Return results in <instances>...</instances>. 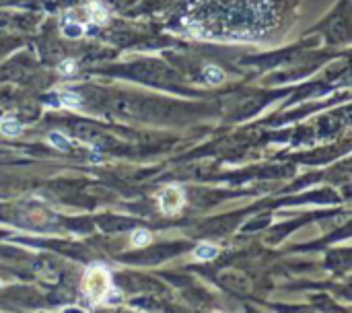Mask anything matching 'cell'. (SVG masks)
Here are the masks:
<instances>
[{
	"label": "cell",
	"mask_w": 352,
	"mask_h": 313,
	"mask_svg": "<svg viewBox=\"0 0 352 313\" xmlns=\"http://www.w3.org/2000/svg\"><path fill=\"white\" fill-rule=\"evenodd\" d=\"M111 274L109 270L101 264H93L85 270L83 282H80V291L87 299H91L93 303H101L109 297L111 293Z\"/></svg>",
	"instance_id": "cell-2"
},
{
	"label": "cell",
	"mask_w": 352,
	"mask_h": 313,
	"mask_svg": "<svg viewBox=\"0 0 352 313\" xmlns=\"http://www.w3.org/2000/svg\"><path fill=\"white\" fill-rule=\"evenodd\" d=\"M0 130H2V134H6V136H19L23 126L13 118H6V120L0 122Z\"/></svg>",
	"instance_id": "cell-6"
},
{
	"label": "cell",
	"mask_w": 352,
	"mask_h": 313,
	"mask_svg": "<svg viewBox=\"0 0 352 313\" xmlns=\"http://www.w3.org/2000/svg\"><path fill=\"white\" fill-rule=\"evenodd\" d=\"M87 10H89L91 19L95 21V23H99V25H101V23L107 21V10H105V6H103L101 2H97V0H93V2H89Z\"/></svg>",
	"instance_id": "cell-5"
},
{
	"label": "cell",
	"mask_w": 352,
	"mask_h": 313,
	"mask_svg": "<svg viewBox=\"0 0 352 313\" xmlns=\"http://www.w3.org/2000/svg\"><path fill=\"white\" fill-rule=\"evenodd\" d=\"M185 204V196L183 190L179 185H169V188L161 190L159 194V206H161V212L165 214H177Z\"/></svg>",
	"instance_id": "cell-3"
},
{
	"label": "cell",
	"mask_w": 352,
	"mask_h": 313,
	"mask_svg": "<svg viewBox=\"0 0 352 313\" xmlns=\"http://www.w3.org/2000/svg\"><path fill=\"white\" fill-rule=\"evenodd\" d=\"M50 142L56 146V148H60V150H66L70 144H68V140L62 136V134H58V132H54V134H50Z\"/></svg>",
	"instance_id": "cell-10"
},
{
	"label": "cell",
	"mask_w": 352,
	"mask_h": 313,
	"mask_svg": "<svg viewBox=\"0 0 352 313\" xmlns=\"http://www.w3.org/2000/svg\"><path fill=\"white\" fill-rule=\"evenodd\" d=\"M150 241H152V237H150L148 231H144V229H138V231H134V233H132V245L134 247H144V245H148Z\"/></svg>",
	"instance_id": "cell-7"
},
{
	"label": "cell",
	"mask_w": 352,
	"mask_h": 313,
	"mask_svg": "<svg viewBox=\"0 0 352 313\" xmlns=\"http://www.w3.org/2000/svg\"><path fill=\"white\" fill-rule=\"evenodd\" d=\"M83 29H85L83 25H72V27H66V25H64V33H66L68 37H80Z\"/></svg>",
	"instance_id": "cell-12"
},
{
	"label": "cell",
	"mask_w": 352,
	"mask_h": 313,
	"mask_svg": "<svg viewBox=\"0 0 352 313\" xmlns=\"http://www.w3.org/2000/svg\"><path fill=\"white\" fill-rule=\"evenodd\" d=\"M0 288H2V280H0Z\"/></svg>",
	"instance_id": "cell-13"
},
{
	"label": "cell",
	"mask_w": 352,
	"mask_h": 313,
	"mask_svg": "<svg viewBox=\"0 0 352 313\" xmlns=\"http://www.w3.org/2000/svg\"><path fill=\"white\" fill-rule=\"evenodd\" d=\"M216 253H218L216 245H212V243H200V245L194 249V258L200 262H208V260L216 258Z\"/></svg>",
	"instance_id": "cell-4"
},
{
	"label": "cell",
	"mask_w": 352,
	"mask_h": 313,
	"mask_svg": "<svg viewBox=\"0 0 352 313\" xmlns=\"http://www.w3.org/2000/svg\"><path fill=\"white\" fill-rule=\"evenodd\" d=\"M183 25L210 41H260L278 23V0H185Z\"/></svg>",
	"instance_id": "cell-1"
},
{
	"label": "cell",
	"mask_w": 352,
	"mask_h": 313,
	"mask_svg": "<svg viewBox=\"0 0 352 313\" xmlns=\"http://www.w3.org/2000/svg\"><path fill=\"white\" fill-rule=\"evenodd\" d=\"M204 78L208 80L210 85H216V83H220V80L225 78V74H222V70L218 66H206L204 68Z\"/></svg>",
	"instance_id": "cell-8"
},
{
	"label": "cell",
	"mask_w": 352,
	"mask_h": 313,
	"mask_svg": "<svg viewBox=\"0 0 352 313\" xmlns=\"http://www.w3.org/2000/svg\"><path fill=\"white\" fill-rule=\"evenodd\" d=\"M60 101H62L64 107H78V105H80V99H78L76 95H70V93H62Z\"/></svg>",
	"instance_id": "cell-9"
},
{
	"label": "cell",
	"mask_w": 352,
	"mask_h": 313,
	"mask_svg": "<svg viewBox=\"0 0 352 313\" xmlns=\"http://www.w3.org/2000/svg\"><path fill=\"white\" fill-rule=\"evenodd\" d=\"M58 70H60V74H72L76 70V62L74 60H64V62H60V66H58Z\"/></svg>",
	"instance_id": "cell-11"
}]
</instances>
